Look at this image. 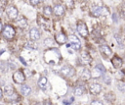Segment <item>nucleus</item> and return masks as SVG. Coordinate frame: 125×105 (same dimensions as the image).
I'll use <instances>...</instances> for the list:
<instances>
[{
	"mask_svg": "<svg viewBox=\"0 0 125 105\" xmlns=\"http://www.w3.org/2000/svg\"><path fill=\"white\" fill-rule=\"evenodd\" d=\"M61 74L65 78H71L75 75V70L71 66H64L61 69Z\"/></svg>",
	"mask_w": 125,
	"mask_h": 105,
	"instance_id": "f257e3e1",
	"label": "nucleus"
},
{
	"mask_svg": "<svg viewBox=\"0 0 125 105\" xmlns=\"http://www.w3.org/2000/svg\"><path fill=\"white\" fill-rule=\"evenodd\" d=\"M13 80L16 82V83H19V84H22L25 80V76L24 74L22 73V71H16L14 74H13Z\"/></svg>",
	"mask_w": 125,
	"mask_h": 105,
	"instance_id": "f03ea898",
	"label": "nucleus"
},
{
	"mask_svg": "<svg viewBox=\"0 0 125 105\" xmlns=\"http://www.w3.org/2000/svg\"><path fill=\"white\" fill-rule=\"evenodd\" d=\"M3 35L7 38V39H12L15 36V29L12 26L10 25H6L5 27L3 28Z\"/></svg>",
	"mask_w": 125,
	"mask_h": 105,
	"instance_id": "7ed1b4c3",
	"label": "nucleus"
},
{
	"mask_svg": "<svg viewBox=\"0 0 125 105\" xmlns=\"http://www.w3.org/2000/svg\"><path fill=\"white\" fill-rule=\"evenodd\" d=\"M92 14L95 17H99L101 15H105V14H107V9L104 8V7H100V6H95L92 9Z\"/></svg>",
	"mask_w": 125,
	"mask_h": 105,
	"instance_id": "20e7f679",
	"label": "nucleus"
},
{
	"mask_svg": "<svg viewBox=\"0 0 125 105\" xmlns=\"http://www.w3.org/2000/svg\"><path fill=\"white\" fill-rule=\"evenodd\" d=\"M76 28H77V31L79 32V34L81 36L86 37L88 35V28H87V26H86V25L84 23H79L77 25V27Z\"/></svg>",
	"mask_w": 125,
	"mask_h": 105,
	"instance_id": "39448f33",
	"label": "nucleus"
},
{
	"mask_svg": "<svg viewBox=\"0 0 125 105\" xmlns=\"http://www.w3.org/2000/svg\"><path fill=\"white\" fill-rule=\"evenodd\" d=\"M89 90H90V92L92 94L97 95V94L101 93V91H102V85L100 83H91L90 86H89Z\"/></svg>",
	"mask_w": 125,
	"mask_h": 105,
	"instance_id": "423d86ee",
	"label": "nucleus"
},
{
	"mask_svg": "<svg viewBox=\"0 0 125 105\" xmlns=\"http://www.w3.org/2000/svg\"><path fill=\"white\" fill-rule=\"evenodd\" d=\"M111 64H112V66H113L115 69H119V68L122 67L123 61H122V59H121L120 57H118V56H113L112 59H111Z\"/></svg>",
	"mask_w": 125,
	"mask_h": 105,
	"instance_id": "0eeeda50",
	"label": "nucleus"
},
{
	"mask_svg": "<svg viewBox=\"0 0 125 105\" xmlns=\"http://www.w3.org/2000/svg\"><path fill=\"white\" fill-rule=\"evenodd\" d=\"M7 14H8V16H9L11 19H16V18L18 17L19 12H18V9H17L15 6H10V7H8V9H7Z\"/></svg>",
	"mask_w": 125,
	"mask_h": 105,
	"instance_id": "6e6552de",
	"label": "nucleus"
},
{
	"mask_svg": "<svg viewBox=\"0 0 125 105\" xmlns=\"http://www.w3.org/2000/svg\"><path fill=\"white\" fill-rule=\"evenodd\" d=\"M29 36H30V38H31L33 41L38 40V39L40 38V32H39V30H38L36 27H32V28L29 30Z\"/></svg>",
	"mask_w": 125,
	"mask_h": 105,
	"instance_id": "1a4fd4ad",
	"label": "nucleus"
},
{
	"mask_svg": "<svg viewBox=\"0 0 125 105\" xmlns=\"http://www.w3.org/2000/svg\"><path fill=\"white\" fill-rule=\"evenodd\" d=\"M100 50H101L102 54L104 55V57H109V56L112 55V51L107 45H101L100 46Z\"/></svg>",
	"mask_w": 125,
	"mask_h": 105,
	"instance_id": "9d476101",
	"label": "nucleus"
},
{
	"mask_svg": "<svg viewBox=\"0 0 125 105\" xmlns=\"http://www.w3.org/2000/svg\"><path fill=\"white\" fill-rule=\"evenodd\" d=\"M103 74H104V72L101 69H99L98 67H95L93 69V71L91 72V78H93V79H99V78H101L103 76Z\"/></svg>",
	"mask_w": 125,
	"mask_h": 105,
	"instance_id": "9b49d317",
	"label": "nucleus"
},
{
	"mask_svg": "<svg viewBox=\"0 0 125 105\" xmlns=\"http://www.w3.org/2000/svg\"><path fill=\"white\" fill-rule=\"evenodd\" d=\"M53 12L56 16H62L64 14V8L62 5H56L53 9Z\"/></svg>",
	"mask_w": 125,
	"mask_h": 105,
	"instance_id": "f8f14e48",
	"label": "nucleus"
},
{
	"mask_svg": "<svg viewBox=\"0 0 125 105\" xmlns=\"http://www.w3.org/2000/svg\"><path fill=\"white\" fill-rule=\"evenodd\" d=\"M56 41L59 43V44H63L66 42V36L65 34H63L62 32H60L56 35Z\"/></svg>",
	"mask_w": 125,
	"mask_h": 105,
	"instance_id": "ddd939ff",
	"label": "nucleus"
},
{
	"mask_svg": "<svg viewBox=\"0 0 125 105\" xmlns=\"http://www.w3.org/2000/svg\"><path fill=\"white\" fill-rule=\"evenodd\" d=\"M21 91L22 95L27 96V95H29V94L31 93V88H30L27 84H23V85L21 86Z\"/></svg>",
	"mask_w": 125,
	"mask_h": 105,
	"instance_id": "4468645a",
	"label": "nucleus"
},
{
	"mask_svg": "<svg viewBox=\"0 0 125 105\" xmlns=\"http://www.w3.org/2000/svg\"><path fill=\"white\" fill-rule=\"evenodd\" d=\"M4 92H5V94L7 95V96H12L13 94H14V92H15V89H14V87L12 86V85H6L5 86V88H4Z\"/></svg>",
	"mask_w": 125,
	"mask_h": 105,
	"instance_id": "2eb2a0df",
	"label": "nucleus"
},
{
	"mask_svg": "<svg viewBox=\"0 0 125 105\" xmlns=\"http://www.w3.org/2000/svg\"><path fill=\"white\" fill-rule=\"evenodd\" d=\"M73 92H74V95H76V96H81V95H83V94H84L85 89H84V87H83V86L78 85V86H76V87L74 88Z\"/></svg>",
	"mask_w": 125,
	"mask_h": 105,
	"instance_id": "dca6fc26",
	"label": "nucleus"
},
{
	"mask_svg": "<svg viewBox=\"0 0 125 105\" xmlns=\"http://www.w3.org/2000/svg\"><path fill=\"white\" fill-rule=\"evenodd\" d=\"M47 82H48V79H47L46 77H41V78L39 79V80H38V84H39V86H40L42 89H44V88L46 87Z\"/></svg>",
	"mask_w": 125,
	"mask_h": 105,
	"instance_id": "f3484780",
	"label": "nucleus"
},
{
	"mask_svg": "<svg viewBox=\"0 0 125 105\" xmlns=\"http://www.w3.org/2000/svg\"><path fill=\"white\" fill-rule=\"evenodd\" d=\"M90 78H91V72H89L87 69H84L81 74V79L84 80H88Z\"/></svg>",
	"mask_w": 125,
	"mask_h": 105,
	"instance_id": "a211bd4d",
	"label": "nucleus"
},
{
	"mask_svg": "<svg viewBox=\"0 0 125 105\" xmlns=\"http://www.w3.org/2000/svg\"><path fill=\"white\" fill-rule=\"evenodd\" d=\"M69 41H70L69 44H80V41H79L78 37L76 35H73V34H71L69 36Z\"/></svg>",
	"mask_w": 125,
	"mask_h": 105,
	"instance_id": "6ab92c4d",
	"label": "nucleus"
},
{
	"mask_svg": "<svg viewBox=\"0 0 125 105\" xmlns=\"http://www.w3.org/2000/svg\"><path fill=\"white\" fill-rule=\"evenodd\" d=\"M81 59H82L84 62H86V63H89V62L91 61V57L89 56V54H88L87 52H82V53H81Z\"/></svg>",
	"mask_w": 125,
	"mask_h": 105,
	"instance_id": "aec40b11",
	"label": "nucleus"
},
{
	"mask_svg": "<svg viewBox=\"0 0 125 105\" xmlns=\"http://www.w3.org/2000/svg\"><path fill=\"white\" fill-rule=\"evenodd\" d=\"M18 25H19V26L20 27H26V26H27V21L25 20V19H23V18H21V20H19L18 21Z\"/></svg>",
	"mask_w": 125,
	"mask_h": 105,
	"instance_id": "412c9836",
	"label": "nucleus"
},
{
	"mask_svg": "<svg viewBox=\"0 0 125 105\" xmlns=\"http://www.w3.org/2000/svg\"><path fill=\"white\" fill-rule=\"evenodd\" d=\"M52 13H53V10H52V8L50 7V6H46L45 8H44V14H45V16H51L52 15Z\"/></svg>",
	"mask_w": 125,
	"mask_h": 105,
	"instance_id": "4be33fe9",
	"label": "nucleus"
},
{
	"mask_svg": "<svg viewBox=\"0 0 125 105\" xmlns=\"http://www.w3.org/2000/svg\"><path fill=\"white\" fill-rule=\"evenodd\" d=\"M25 47L28 49H36V45L32 41H28L27 43H25Z\"/></svg>",
	"mask_w": 125,
	"mask_h": 105,
	"instance_id": "5701e85b",
	"label": "nucleus"
},
{
	"mask_svg": "<svg viewBox=\"0 0 125 105\" xmlns=\"http://www.w3.org/2000/svg\"><path fill=\"white\" fill-rule=\"evenodd\" d=\"M118 88H119V90H122V91H125V84L123 83V82H121V81H118Z\"/></svg>",
	"mask_w": 125,
	"mask_h": 105,
	"instance_id": "b1692460",
	"label": "nucleus"
},
{
	"mask_svg": "<svg viewBox=\"0 0 125 105\" xmlns=\"http://www.w3.org/2000/svg\"><path fill=\"white\" fill-rule=\"evenodd\" d=\"M91 105H104V103L100 100H93L91 102Z\"/></svg>",
	"mask_w": 125,
	"mask_h": 105,
	"instance_id": "393cba45",
	"label": "nucleus"
},
{
	"mask_svg": "<svg viewBox=\"0 0 125 105\" xmlns=\"http://www.w3.org/2000/svg\"><path fill=\"white\" fill-rule=\"evenodd\" d=\"M66 6L68 8H72L73 7V0H66Z\"/></svg>",
	"mask_w": 125,
	"mask_h": 105,
	"instance_id": "a878e982",
	"label": "nucleus"
},
{
	"mask_svg": "<svg viewBox=\"0 0 125 105\" xmlns=\"http://www.w3.org/2000/svg\"><path fill=\"white\" fill-rule=\"evenodd\" d=\"M114 37L117 39V42H118V44H121V43H122V39L119 37V35H118V34H115V35H114Z\"/></svg>",
	"mask_w": 125,
	"mask_h": 105,
	"instance_id": "bb28decb",
	"label": "nucleus"
},
{
	"mask_svg": "<svg viewBox=\"0 0 125 105\" xmlns=\"http://www.w3.org/2000/svg\"><path fill=\"white\" fill-rule=\"evenodd\" d=\"M30 3H31V5L35 6V5H37L39 3V0H30Z\"/></svg>",
	"mask_w": 125,
	"mask_h": 105,
	"instance_id": "cd10ccee",
	"label": "nucleus"
},
{
	"mask_svg": "<svg viewBox=\"0 0 125 105\" xmlns=\"http://www.w3.org/2000/svg\"><path fill=\"white\" fill-rule=\"evenodd\" d=\"M96 67H98V68H99V69H101V70H102L104 73H105V69L104 68V66H103V65H100V64H99V65H97Z\"/></svg>",
	"mask_w": 125,
	"mask_h": 105,
	"instance_id": "c85d7f7f",
	"label": "nucleus"
},
{
	"mask_svg": "<svg viewBox=\"0 0 125 105\" xmlns=\"http://www.w3.org/2000/svg\"><path fill=\"white\" fill-rule=\"evenodd\" d=\"M3 98V90L1 89V87H0V100Z\"/></svg>",
	"mask_w": 125,
	"mask_h": 105,
	"instance_id": "c756f323",
	"label": "nucleus"
},
{
	"mask_svg": "<svg viewBox=\"0 0 125 105\" xmlns=\"http://www.w3.org/2000/svg\"><path fill=\"white\" fill-rule=\"evenodd\" d=\"M122 12L125 14V4H123V6H122Z\"/></svg>",
	"mask_w": 125,
	"mask_h": 105,
	"instance_id": "7c9ffc66",
	"label": "nucleus"
},
{
	"mask_svg": "<svg viewBox=\"0 0 125 105\" xmlns=\"http://www.w3.org/2000/svg\"><path fill=\"white\" fill-rule=\"evenodd\" d=\"M2 28H3V25H2V22L0 21V31L2 30Z\"/></svg>",
	"mask_w": 125,
	"mask_h": 105,
	"instance_id": "2f4dec72",
	"label": "nucleus"
},
{
	"mask_svg": "<svg viewBox=\"0 0 125 105\" xmlns=\"http://www.w3.org/2000/svg\"><path fill=\"white\" fill-rule=\"evenodd\" d=\"M41 1H44V0H41Z\"/></svg>",
	"mask_w": 125,
	"mask_h": 105,
	"instance_id": "473e14b6",
	"label": "nucleus"
},
{
	"mask_svg": "<svg viewBox=\"0 0 125 105\" xmlns=\"http://www.w3.org/2000/svg\"><path fill=\"white\" fill-rule=\"evenodd\" d=\"M0 105H2V104H0Z\"/></svg>",
	"mask_w": 125,
	"mask_h": 105,
	"instance_id": "72a5a7b5",
	"label": "nucleus"
},
{
	"mask_svg": "<svg viewBox=\"0 0 125 105\" xmlns=\"http://www.w3.org/2000/svg\"><path fill=\"white\" fill-rule=\"evenodd\" d=\"M124 30H125V29H124Z\"/></svg>",
	"mask_w": 125,
	"mask_h": 105,
	"instance_id": "f704fd0d",
	"label": "nucleus"
}]
</instances>
